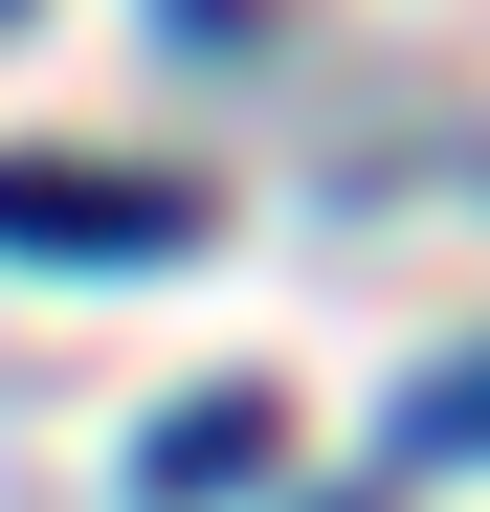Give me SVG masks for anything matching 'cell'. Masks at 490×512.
I'll return each mask as SVG.
<instances>
[{
  "label": "cell",
  "instance_id": "cell-3",
  "mask_svg": "<svg viewBox=\"0 0 490 512\" xmlns=\"http://www.w3.org/2000/svg\"><path fill=\"white\" fill-rule=\"evenodd\" d=\"M401 468H490V357H424V401H401Z\"/></svg>",
  "mask_w": 490,
  "mask_h": 512
},
{
  "label": "cell",
  "instance_id": "cell-1",
  "mask_svg": "<svg viewBox=\"0 0 490 512\" xmlns=\"http://www.w3.org/2000/svg\"><path fill=\"white\" fill-rule=\"evenodd\" d=\"M179 223H201L179 179H67V156L23 179V245H45V268H156V245H179Z\"/></svg>",
  "mask_w": 490,
  "mask_h": 512
},
{
  "label": "cell",
  "instance_id": "cell-2",
  "mask_svg": "<svg viewBox=\"0 0 490 512\" xmlns=\"http://www.w3.org/2000/svg\"><path fill=\"white\" fill-rule=\"evenodd\" d=\"M245 468H268V401H179V423H156V512H201V490H245Z\"/></svg>",
  "mask_w": 490,
  "mask_h": 512
}]
</instances>
